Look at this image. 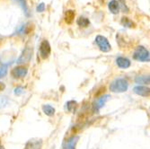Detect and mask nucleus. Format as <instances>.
Wrapping results in <instances>:
<instances>
[{
  "label": "nucleus",
  "instance_id": "obj_18",
  "mask_svg": "<svg viewBox=\"0 0 150 149\" xmlns=\"http://www.w3.org/2000/svg\"><path fill=\"white\" fill-rule=\"evenodd\" d=\"M121 24L124 27H129V28H132V27H135V23L129 20L128 17H122L121 19Z\"/></svg>",
  "mask_w": 150,
  "mask_h": 149
},
{
  "label": "nucleus",
  "instance_id": "obj_24",
  "mask_svg": "<svg viewBox=\"0 0 150 149\" xmlns=\"http://www.w3.org/2000/svg\"><path fill=\"white\" fill-rule=\"evenodd\" d=\"M0 149H4V147H3V146H1V145H0Z\"/></svg>",
  "mask_w": 150,
  "mask_h": 149
},
{
  "label": "nucleus",
  "instance_id": "obj_25",
  "mask_svg": "<svg viewBox=\"0 0 150 149\" xmlns=\"http://www.w3.org/2000/svg\"><path fill=\"white\" fill-rule=\"evenodd\" d=\"M0 145H1V139H0Z\"/></svg>",
  "mask_w": 150,
  "mask_h": 149
},
{
  "label": "nucleus",
  "instance_id": "obj_17",
  "mask_svg": "<svg viewBox=\"0 0 150 149\" xmlns=\"http://www.w3.org/2000/svg\"><path fill=\"white\" fill-rule=\"evenodd\" d=\"M76 23H77L79 26L84 27V28H86V27L89 26V24H90V21H89L87 18L84 17V16H80V17L76 20Z\"/></svg>",
  "mask_w": 150,
  "mask_h": 149
},
{
  "label": "nucleus",
  "instance_id": "obj_14",
  "mask_svg": "<svg viewBox=\"0 0 150 149\" xmlns=\"http://www.w3.org/2000/svg\"><path fill=\"white\" fill-rule=\"evenodd\" d=\"M15 1H16L19 6L22 7V9L23 10L24 13L27 16H30V11H29V7L28 6H27V3H26V0H15Z\"/></svg>",
  "mask_w": 150,
  "mask_h": 149
},
{
  "label": "nucleus",
  "instance_id": "obj_12",
  "mask_svg": "<svg viewBox=\"0 0 150 149\" xmlns=\"http://www.w3.org/2000/svg\"><path fill=\"white\" fill-rule=\"evenodd\" d=\"M108 7H109V10L111 11L112 13H113V15H117L120 11V3L117 1V0H112V1L109 3Z\"/></svg>",
  "mask_w": 150,
  "mask_h": 149
},
{
  "label": "nucleus",
  "instance_id": "obj_8",
  "mask_svg": "<svg viewBox=\"0 0 150 149\" xmlns=\"http://www.w3.org/2000/svg\"><path fill=\"white\" fill-rule=\"evenodd\" d=\"M133 91L136 94H138V95H140V96H144V97H148L149 93H150L148 87L141 86V85H138V86L134 87Z\"/></svg>",
  "mask_w": 150,
  "mask_h": 149
},
{
  "label": "nucleus",
  "instance_id": "obj_21",
  "mask_svg": "<svg viewBox=\"0 0 150 149\" xmlns=\"http://www.w3.org/2000/svg\"><path fill=\"white\" fill-rule=\"evenodd\" d=\"M45 10V4L44 3H40L38 6H37V12L42 13Z\"/></svg>",
  "mask_w": 150,
  "mask_h": 149
},
{
  "label": "nucleus",
  "instance_id": "obj_19",
  "mask_svg": "<svg viewBox=\"0 0 150 149\" xmlns=\"http://www.w3.org/2000/svg\"><path fill=\"white\" fill-rule=\"evenodd\" d=\"M7 74V66H0V78L4 77Z\"/></svg>",
  "mask_w": 150,
  "mask_h": 149
},
{
  "label": "nucleus",
  "instance_id": "obj_2",
  "mask_svg": "<svg viewBox=\"0 0 150 149\" xmlns=\"http://www.w3.org/2000/svg\"><path fill=\"white\" fill-rule=\"evenodd\" d=\"M133 58L138 60V61H141V62H149L150 60V56H149V52L148 50L143 47V46H139L136 49Z\"/></svg>",
  "mask_w": 150,
  "mask_h": 149
},
{
  "label": "nucleus",
  "instance_id": "obj_9",
  "mask_svg": "<svg viewBox=\"0 0 150 149\" xmlns=\"http://www.w3.org/2000/svg\"><path fill=\"white\" fill-rule=\"evenodd\" d=\"M78 139H79V137L76 136V137H72L69 140H67L63 145L64 149H76V145Z\"/></svg>",
  "mask_w": 150,
  "mask_h": 149
},
{
  "label": "nucleus",
  "instance_id": "obj_16",
  "mask_svg": "<svg viewBox=\"0 0 150 149\" xmlns=\"http://www.w3.org/2000/svg\"><path fill=\"white\" fill-rule=\"evenodd\" d=\"M135 81H136V83L139 84V85H148L150 78H149V76H140L136 78Z\"/></svg>",
  "mask_w": 150,
  "mask_h": 149
},
{
  "label": "nucleus",
  "instance_id": "obj_22",
  "mask_svg": "<svg viewBox=\"0 0 150 149\" xmlns=\"http://www.w3.org/2000/svg\"><path fill=\"white\" fill-rule=\"evenodd\" d=\"M23 87H17L15 89V93L16 94V95H20V94L23 93Z\"/></svg>",
  "mask_w": 150,
  "mask_h": 149
},
{
  "label": "nucleus",
  "instance_id": "obj_15",
  "mask_svg": "<svg viewBox=\"0 0 150 149\" xmlns=\"http://www.w3.org/2000/svg\"><path fill=\"white\" fill-rule=\"evenodd\" d=\"M42 111L47 116H50V117H51L55 114V109H54L53 107H51L50 105H43Z\"/></svg>",
  "mask_w": 150,
  "mask_h": 149
},
{
  "label": "nucleus",
  "instance_id": "obj_11",
  "mask_svg": "<svg viewBox=\"0 0 150 149\" xmlns=\"http://www.w3.org/2000/svg\"><path fill=\"white\" fill-rule=\"evenodd\" d=\"M116 62H117V65L120 68H123V69H126V68H129L130 66V61L129 59H126V58H123V57H119L117 59H116Z\"/></svg>",
  "mask_w": 150,
  "mask_h": 149
},
{
  "label": "nucleus",
  "instance_id": "obj_23",
  "mask_svg": "<svg viewBox=\"0 0 150 149\" xmlns=\"http://www.w3.org/2000/svg\"><path fill=\"white\" fill-rule=\"evenodd\" d=\"M5 87H6V85L3 84V83H1V82H0V92H1V91H3L4 89H5Z\"/></svg>",
  "mask_w": 150,
  "mask_h": 149
},
{
  "label": "nucleus",
  "instance_id": "obj_1",
  "mask_svg": "<svg viewBox=\"0 0 150 149\" xmlns=\"http://www.w3.org/2000/svg\"><path fill=\"white\" fill-rule=\"evenodd\" d=\"M129 83L124 78H118L114 80L110 85V90L112 93H123L128 90Z\"/></svg>",
  "mask_w": 150,
  "mask_h": 149
},
{
  "label": "nucleus",
  "instance_id": "obj_3",
  "mask_svg": "<svg viewBox=\"0 0 150 149\" xmlns=\"http://www.w3.org/2000/svg\"><path fill=\"white\" fill-rule=\"evenodd\" d=\"M95 42L97 43L100 49L103 52H109L112 49L111 44L109 43V40L104 36H102V35L96 36V38H95Z\"/></svg>",
  "mask_w": 150,
  "mask_h": 149
},
{
  "label": "nucleus",
  "instance_id": "obj_6",
  "mask_svg": "<svg viewBox=\"0 0 150 149\" xmlns=\"http://www.w3.org/2000/svg\"><path fill=\"white\" fill-rule=\"evenodd\" d=\"M27 72H28V70H27L26 67L19 66L12 69L11 75L13 78H23L27 75Z\"/></svg>",
  "mask_w": 150,
  "mask_h": 149
},
{
  "label": "nucleus",
  "instance_id": "obj_5",
  "mask_svg": "<svg viewBox=\"0 0 150 149\" xmlns=\"http://www.w3.org/2000/svg\"><path fill=\"white\" fill-rule=\"evenodd\" d=\"M32 54H33V49L26 47L25 49L23 51L21 57L17 60V64H24V63L29 62L32 58Z\"/></svg>",
  "mask_w": 150,
  "mask_h": 149
},
{
  "label": "nucleus",
  "instance_id": "obj_20",
  "mask_svg": "<svg viewBox=\"0 0 150 149\" xmlns=\"http://www.w3.org/2000/svg\"><path fill=\"white\" fill-rule=\"evenodd\" d=\"M76 106V102H74V101H70L67 103V110H69V112H72L74 108Z\"/></svg>",
  "mask_w": 150,
  "mask_h": 149
},
{
  "label": "nucleus",
  "instance_id": "obj_4",
  "mask_svg": "<svg viewBox=\"0 0 150 149\" xmlns=\"http://www.w3.org/2000/svg\"><path fill=\"white\" fill-rule=\"evenodd\" d=\"M50 51H51V49H50V45L49 42L46 40H43L40 45V57H42V59H47L50 56Z\"/></svg>",
  "mask_w": 150,
  "mask_h": 149
},
{
  "label": "nucleus",
  "instance_id": "obj_13",
  "mask_svg": "<svg viewBox=\"0 0 150 149\" xmlns=\"http://www.w3.org/2000/svg\"><path fill=\"white\" fill-rule=\"evenodd\" d=\"M75 19V11L73 10H67L65 13V22L67 24H71Z\"/></svg>",
  "mask_w": 150,
  "mask_h": 149
},
{
  "label": "nucleus",
  "instance_id": "obj_10",
  "mask_svg": "<svg viewBox=\"0 0 150 149\" xmlns=\"http://www.w3.org/2000/svg\"><path fill=\"white\" fill-rule=\"evenodd\" d=\"M110 98V95H104V96H102L98 101H96L93 104V111L94 112H98L101 108L105 104V102L109 100Z\"/></svg>",
  "mask_w": 150,
  "mask_h": 149
},
{
  "label": "nucleus",
  "instance_id": "obj_7",
  "mask_svg": "<svg viewBox=\"0 0 150 149\" xmlns=\"http://www.w3.org/2000/svg\"><path fill=\"white\" fill-rule=\"evenodd\" d=\"M42 141L38 138L31 139L27 142L24 149H42Z\"/></svg>",
  "mask_w": 150,
  "mask_h": 149
}]
</instances>
